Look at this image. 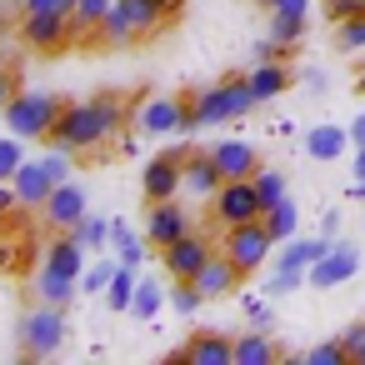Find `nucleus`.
Segmentation results:
<instances>
[{
  "instance_id": "f257e3e1",
  "label": "nucleus",
  "mask_w": 365,
  "mask_h": 365,
  "mask_svg": "<svg viewBox=\"0 0 365 365\" xmlns=\"http://www.w3.org/2000/svg\"><path fill=\"white\" fill-rule=\"evenodd\" d=\"M125 125V106L115 96H91L81 106H66L51 140L46 145H61V150H101L115 130Z\"/></svg>"
},
{
  "instance_id": "f03ea898",
  "label": "nucleus",
  "mask_w": 365,
  "mask_h": 365,
  "mask_svg": "<svg viewBox=\"0 0 365 365\" xmlns=\"http://www.w3.org/2000/svg\"><path fill=\"white\" fill-rule=\"evenodd\" d=\"M170 16H165V0H115V6L106 11V21H101V41H110V46H130V41H140V36H155L160 26H165Z\"/></svg>"
},
{
  "instance_id": "7ed1b4c3",
  "label": "nucleus",
  "mask_w": 365,
  "mask_h": 365,
  "mask_svg": "<svg viewBox=\"0 0 365 365\" xmlns=\"http://www.w3.org/2000/svg\"><path fill=\"white\" fill-rule=\"evenodd\" d=\"M61 110H66V106H61L56 96H46V91H16L11 106L0 110V120H6V130L21 135V140H51Z\"/></svg>"
},
{
  "instance_id": "20e7f679",
  "label": "nucleus",
  "mask_w": 365,
  "mask_h": 365,
  "mask_svg": "<svg viewBox=\"0 0 365 365\" xmlns=\"http://www.w3.org/2000/svg\"><path fill=\"white\" fill-rule=\"evenodd\" d=\"M250 106H260L255 101V91H250V81H220V86H205L195 101H190V120H195V130L200 125H230V120H240Z\"/></svg>"
},
{
  "instance_id": "39448f33",
  "label": "nucleus",
  "mask_w": 365,
  "mask_h": 365,
  "mask_svg": "<svg viewBox=\"0 0 365 365\" xmlns=\"http://www.w3.org/2000/svg\"><path fill=\"white\" fill-rule=\"evenodd\" d=\"M61 310H66V305L41 300L36 310H26V315H21L16 335H21V350H26L31 360H46V355H56V350L66 345V315H61Z\"/></svg>"
},
{
  "instance_id": "423d86ee",
  "label": "nucleus",
  "mask_w": 365,
  "mask_h": 365,
  "mask_svg": "<svg viewBox=\"0 0 365 365\" xmlns=\"http://www.w3.org/2000/svg\"><path fill=\"white\" fill-rule=\"evenodd\" d=\"M270 245H280L275 235H270V225H265V215L260 220H240V225H225V255L240 265V275H250V270H260L265 265V255H270Z\"/></svg>"
},
{
  "instance_id": "0eeeda50",
  "label": "nucleus",
  "mask_w": 365,
  "mask_h": 365,
  "mask_svg": "<svg viewBox=\"0 0 365 365\" xmlns=\"http://www.w3.org/2000/svg\"><path fill=\"white\" fill-rule=\"evenodd\" d=\"M135 125H140V135H190V130H195L190 106L175 101V96H150V101H140Z\"/></svg>"
},
{
  "instance_id": "6e6552de",
  "label": "nucleus",
  "mask_w": 365,
  "mask_h": 365,
  "mask_svg": "<svg viewBox=\"0 0 365 365\" xmlns=\"http://www.w3.org/2000/svg\"><path fill=\"white\" fill-rule=\"evenodd\" d=\"M185 155H190V150H165V155L145 160V170H140V190H145L150 205L175 200V195L185 190Z\"/></svg>"
},
{
  "instance_id": "1a4fd4ad",
  "label": "nucleus",
  "mask_w": 365,
  "mask_h": 365,
  "mask_svg": "<svg viewBox=\"0 0 365 365\" xmlns=\"http://www.w3.org/2000/svg\"><path fill=\"white\" fill-rule=\"evenodd\" d=\"M210 210L220 225H240V220H260L265 205H260V190H255V175L250 180H225L215 195H210Z\"/></svg>"
},
{
  "instance_id": "9d476101",
  "label": "nucleus",
  "mask_w": 365,
  "mask_h": 365,
  "mask_svg": "<svg viewBox=\"0 0 365 365\" xmlns=\"http://www.w3.org/2000/svg\"><path fill=\"white\" fill-rule=\"evenodd\" d=\"M21 41L31 51H61L76 41V16H61V11H36L21 21Z\"/></svg>"
},
{
  "instance_id": "9b49d317",
  "label": "nucleus",
  "mask_w": 365,
  "mask_h": 365,
  "mask_svg": "<svg viewBox=\"0 0 365 365\" xmlns=\"http://www.w3.org/2000/svg\"><path fill=\"white\" fill-rule=\"evenodd\" d=\"M210 255H215V250H210V240L190 230V235H180L175 245H165V250H160V265H165V275H170V280H195V275L205 270V260H210Z\"/></svg>"
},
{
  "instance_id": "f8f14e48",
  "label": "nucleus",
  "mask_w": 365,
  "mask_h": 365,
  "mask_svg": "<svg viewBox=\"0 0 365 365\" xmlns=\"http://www.w3.org/2000/svg\"><path fill=\"white\" fill-rule=\"evenodd\" d=\"M355 270H360V250L350 240H330V250L310 265V285L315 290H335V285L355 280Z\"/></svg>"
},
{
  "instance_id": "ddd939ff",
  "label": "nucleus",
  "mask_w": 365,
  "mask_h": 365,
  "mask_svg": "<svg viewBox=\"0 0 365 365\" xmlns=\"http://www.w3.org/2000/svg\"><path fill=\"white\" fill-rule=\"evenodd\" d=\"M41 215H46L51 230H76V225L91 215V210H86V190L71 185V180H61V185L51 190V200L41 205Z\"/></svg>"
},
{
  "instance_id": "4468645a",
  "label": "nucleus",
  "mask_w": 365,
  "mask_h": 365,
  "mask_svg": "<svg viewBox=\"0 0 365 365\" xmlns=\"http://www.w3.org/2000/svg\"><path fill=\"white\" fill-rule=\"evenodd\" d=\"M180 235H190V215H185L175 200L150 205V215H145V240H150V250H165V245H175Z\"/></svg>"
},
{
  "instance_id": "2eb2a0df",
  "label": "nucleus",
  "mask_w": 365,
  "mask_h": 365,
  "mask_svg": "<svg viewBox=\"0 0 365 365\" xmlns=\"http://www.w3.org/2000/svg\"><path fill=\"white\" fill-rule=\"evenodd\" d=\"M170 360H195V365H235V340L220 330H195L185 340V350H175Z\"/></svg>"
},
{
  "instance_id": "dca6fc26",
  "label": "nucleus",
  "mask_w": 365,
  "mask_h": 365,
  "mask_svg": "<svg viewBox=\"0 0 365 365\" xmlns=\"http://www.w3.org/2000/svg\"><path fill=\"white\" fill-rule=\"evenodd\" d=\"M11 185H16L21 205H46L51 190H56V175L46 170V155H41V160H21V170L11 175Z\"/></svg>"
},
{
  "instance_id": "f3484780",
  "label": "nucleus",
  "mask_w": 365,
  "mask_h": 365,
  "mask_svg": "<svg viewBox=\"0 0 365 365\" xmlns=\"http://www.w3.org/2000/svg\"><path fill=\"white\" fill-rule=\"evenodd\" d=\"M46 265H51V270H61V275H71V280H81V275H86V265H91V250L81 245V235H76V230H61V240H51V245H46Z\"/></svg>"
},
{
  "instance_id": "a211bd4d",
  "label": "nucleus",
  "mask_w": 365,
  "mask_h": 365,
  "mask_svg": "<svg viewBox=\"0 0 365 365\" xmlns=\"http://www.w3.org/2000/svg\"><path fill=\"white\" fill-rule=\"evenodd\" d=\"M210 155H215V165H220L225 180H250V175L260 170V155H255L250 140H220Z\"/></svg>"
},
{
  "instance_id": "6ab92c4d",
  "label": "nucleus",
  "mask_w": 365,
  "mask_h": 365,
  "mask_svg": "<svg viewBox=\"0 0 365 365\" xmlns=\"http://www.w3.org/2000/svg\"><path fill=\"white\" fill-rule=\"evenodd\" d=\"M225 185V175H220V165H215V155L205 150H190L185 155V195H195V200H210L215 190Z\"/></svg>"
},
{
  "instance_id": "aec40b11",
  "label": "nucleus",
  "mask_w": 365,
  "mask_h": 365,
  "mask_svg": "<svg viewBox=\"0 0 365 365\" xmlns=\"http://www.w3.org/2000/svg\"><path fill=\"white\" fill-rule=\"evenodd\" d=\"M325 250H330V235H325V240H285V250H280V260H275V275H300V280H310V265H315Z\"/></svg>"
},
{
  "instance_id": "412c9836",
  "label": "nucleus",
  "mask_w": 365,
  "mask_h": 365,
  "mask_svg": "<svg viewBox=\"0 0 365 365\" xmlns=\"http://www.w3.org/2000/svg\"><path fill=\"white\" fill-rule=\"evenodd\" d=\"M235 280H240V265H235L225 250H215V255L205 260V270L195 275V285L205 290V300H215V295H230V290H235Z\"/></svg>"
},
{
  "instance_id": "4be33fe9",
  "label": "nucleus",
  "mask_w": 365,
  "mask_h": 365,
  "mask_svg": "<svg viewBox=\"0 0 365 365\" xmlns=\"http://www.w3.org/2000/svg\"><path fill=\"white\" fill-rule=\"evenodd\" d=\"M305 150H310V160H340V155L350 150V130H340V125H315V130L305 135Z\"/></svg>"
},
{
  "instance_id": "5701e85b",
  "label": "nucleus",
  "mask_w": 365,
  "mask_h": 365,
  "mask_svg": "<svg viewBox=\"0 0 365 365\" xmlns=\"http://www.w3.org/2000/svg\"><path fill=\"white\" fill-rule=\"evenodd\" d=\"M245 81H250V91H255V101H275V96H285V86H290V71H285L280 61H260Z\"/></svg>"
},
{
  "instance_id": "b1692460",
  "label": "nucleus",
  "mask_w": 365,
  "mask_h": 365,
  "mask_svg": "<svg viewBox=\"0 0 365 365\" xmlns=\"http://www.w3.org/2000/svg\"><path fill=\"white\" fill-rule=\"evenodd\" d=\"M110 245H115V260H125V265H135V270H140V260L150 255V240L135 235L125 220H110Z\"/></svg>"
},
{
  "instance_id": "393cba45",
  "label": "nucleus",
  "mask_w": 365,
  "mask_h": 365,
  "mask_svg": "<svg viewBox=\"0 0 365 365\" xmlns=\"http://www.w3.org/2000/svg\"><path fill=\"white\" fill-rule=\"evenodd\" d=\"M235 365H275V340H270V330L235 335Z\"/></svg>"
},
{
  "instance_id": "a878e982",
  "label": "nucleus",
  "mask_w": 365,
  "mask_h": 365,
  "mask_svg": "<svg viewBox=\"0 0 365 365\" xmlns=\"http://www.w3.org/2000/svg\"><path fill=\"white\" fill-rule=\"evenodd\" d=\"M76 290H81V280H71V275L41 265V275H36V295H41V300H51V305H71Z\"/></svg>"
},
{
  "instance_id": "bb28decb",
  "label": "nucleus",
  "mask_w": 365,
  "mask_h": 365,
  "mask_svg": "<svg viewBox=\"0 0 365 365\" xmlns=\"http://www.w3.org/2000/svg\"><path fill=\"white\" fill-rule=\"evenodd\" d=\"M135 285H140V275H135V265H115V280H110V290H106V305L115 310V315H130V305H135Z\"/></svg>"
},
{
  "instance_id": "cd10ccee",
  "label": "nucleus",
  "mask_w": 365,
  "mask_h": 365,
  "mask_svg": "<svg viewBox=\"0 0 365 365\" xmlns=\"http://www.w3.org/2000/svg\"><path fill=\"white\" fill-rule=\"evenodd\" d=\"M265 225H270V235L285 245L290 235H295V225H300V210H295V200L285 195V200H275L270 210H265Z\"/></svg>"
},
{
  "instance_id": "c85d7f7f",
  "label": "nucleus",
  "mask_w": 365,
  "mask_h": 365,
  "mask_svg": "<svg viewBox=\"0 0 365 365\" xmlns=\"http://www.w3.org/2000/svg\"><path fill=\"white\" fill-rule=\"evenodd\" d=\"M270 36H275L280 46H290V51H295V46L305 41V16H290V11H275V16H270Z\"/></svg>"
},
{
  "instance_id": "c756f323",
  "label": "nucleus",
  "mask_w": 365,
  "mask_h": 365,
  "mask_svg": "<svg viewBox=\"0 0 365 365\" xmlns=\"http://www.w3.org/2000/svg\"><path fill=\"white\" fill-rule=\"evenodd\" d=\"M115 265H120V260H91L86 275H81V295H106L110 280H115Z\"/></svg>"
},
{
  "instance_id": "7c9ffc66",
  "label": "nucleus",
  "mask_w": 365,
  "mask_h": 365,
  "mask_svg": "<svg viewBox=\"0 0 365 365\" xmlns=\"http://www.w3.org/2000/svg\"><path fill=\"white\" fill-rule=\"evenodd\" d=\"M165 300H170V295H165L155 280H140V285H135V305H130V315H135V320H155V310H160Z\"/></svg>"
},
{
  "instance_id": "2f4dec72",
  "label": "nucleus",
  "mask_w": 365,
  "mask_h": 365,
  "mask_svg": "<svg viewBox=\"0 0 365 365\" xmlns=\"http://www.w3.org/2000/svg\"><path fill=\"white\" fill-rule=\"evenodd\" d=\"M76 235H81V245H86L91 255H101V250L110 245V220H101V215H86V220L76 225Z\"/></svg>"
},
{
  "instance_id": "473e14b6",
  "label": "nucleus",
  "mask_w": 365,
  "mask_h": 365,
  "mask_svg": "<svg viewBox=\"0 0 365 365\" xmlns=\"http://www.w3.org/2000/svg\"><path fill=\"white\" fill-rule=\"evenodd\" d=\"M110 6H115V0H81V6H76V36H96Z\"/></svg>"
},
{
  "instance_id": "72a5a7b5",
  "label": "nucleus",
  "mask_w": 365,
  "mask_h": 365,
  "mask_svg": "<svg viewBox=\"0 0 365 365\" xmlns=\"http://www.w3.org/2000/svg\"><path fill=\"white\" fill-rule=\"evenodd\" d=\"M255 190H260V205L270 210L275 200H285V175H280L275 165H260V170H255Z\"/></svg>"
},
{
  "instance_id": "f704fd0d",
  "label": "nucleus",
  "mask_w": 365,
  "mask_h": 365,
  "mask_svg": "<svg viewBox=\"0 0 365 365\" xmlns=\"http://www.w3.org/2000/svg\"><path fill=\"white\" fill-rule=\"evenodd\" d=\"M170 305H175L180 315H195V310L205 305V290H200L195 280H175V285H170Z\"/></svg>"
},
{
  "instance_id": "c9c22d12",
  "label": "nucleus",
  "mask_w": 365,
  "mask_h": 365,
  "mask_svg": "<svg viewBox=\"0 0 365 365\" xmlns=\"http://www.w3.org/2000/svg\"><path fill=\"white\" fill-rule=\"evenodd\" d=\"M335 46H340V51H365V16L335 21Z\"/></svg>"
},
{
  "instance_id": "e433bc0d",
  "label": "nucleus",
  "mask_w": 365,
  "mask_h": 365,
  "mask_svg": "<svg viewBox=\"0 0 365 365\" xmlns=\"http://www.w3.org/2000/svg\"><path fill=\"white\" fill-rule=\"evenodd\" d=\"M21 160H26V150H21V135H0V180H11L16 170H21Z\"/></svg>"
},
{
  "instance_id": "4c0bfd02",
  "label": "nucleus",
  "mask_w": 365,
  "mask_h": 365,
  "mask_svg": "<svg viewBox=\"0 0 365 365\" xmlns=\"http://www.w3.org/2000/svg\"><path fill=\"white\" fill-rule=\"evenodd\" d=\"M350 360V345L345 340H320L310 355H305V365H345Z\"/></svg>"
},
{
  "instance_id": "58836bf2",
  "label": "nucleus",
  "mask_w": 365,
  "mask_h": 365,
  "mask_svg": "<svg viewBox=\"0 0 365 365\" xmlns=\"http://www.w3.org/2000/svg\"><path fill=\"white\" fill-rule=\"evenodd\" d=\"M265 300H270V295H265ZM265 300H260V295H245V300H240V305H245V315H250V330H270V325H275V315H270V305H265Z\"/></svg>"
},
{
  "instance_id": "ea45409f",
  "label": "nucleus",
  "mask_w": 365,
  "mask_h": 365,
  "mask_svg": "<svg viewBox=\"0 0 365 365\" xmlns=\"http://www.w3.org/2000/svg\"><path fill=\"white\" fill-rule=\"evenodd\" d=\"M71 155H76V150H61V145H51V155H46V170L56 175V185H61V180H71Z\"/></svg>"
},
{
  "instance_id": "a19ab883",
  "label": "nucleus",
  "mask_w": 365,
  "mask_h": 365,
  "mask_svg": "<svg viewBox=\"0 0 365 365\" xmlns=\"http://www.w3.org/2000/svg\"><path fill=\"white\" fill-rule=\"evenodd\" d=\"M76 6H81V0H21V11H26V16H36V11H61V16H76Z\"/></svg>"
},
{
  "instance_id": "79ce46f5",
  "label": "nucleus",
  "mask_w": 365,
  "mask_h": 365,
  "mask_svg": "<svg viewBox=\"0 0 365 365\" xmlns=\"http://www.w3.org/2000/svg\"><path fill=\"white\" fill-rule=\"evenodd\" d=\"M325 16H330V21H350V16H365V0H325Z\"/></svg>"
},
{
  "instance_id": "37998d69",
  "label": "nucleus",
  "mask_w": 365,
  "mask_h": 365,
  "mask_svg": "<svg viewBox=\"0 0 365 365\" xmlns=\"http://www.w3.org/2000/svg\"><path fill=\"white\" fill-rule=\"evenodd\" d=\"M345 345H350V360H355V350L365 345V320H355V325H345V335H340Z\"/></svg>"
},
{
  "instance_id": "c03bdc74",
  "label": "nucleus",
  "mask_w": 365,
  "mask_h": 365,
  "mask_svg": "<svg viewBox=\"0 0 365 365\" xmlns=\"http://www.w3.org/2000/svg\"><path fill=\"white\" fill-rule=\"evenodd\" d=\"M16 205H21V195H16V185H11V180H0V215H11Z\"/></svg>"
},
{
  "instance_id": "a18cd8bd",
  "label": "nucleus",
  "mask_w": 365,
  "mask_h": 365,
  "mask_svg": "<svg viewBox=\"0 0 365 365\" xmlns=\"http://www.w3.org/2000/svg\"><path fill=\"white\" fill-rule=\"evenodd\" d=\"M270 11H290V16H310V0H270Z\"/></svg>"
},
{
  "instance_id": "49530a36",
  "label": "nucleus",
  "mask_w": 365,
  "mask_h": 365,
  "mask_svg": "<svg viewBox=\"0 0 365 365\" xmlns=\"http://www.w3.org/2000/svg\"><path fill=\"white\" fill-rule=\"evenodd\" d=\"M11 96H16V86H11V76H6V71H0V110L11 106Z\"/></svg>"
},
{
  "instance_id": "de8ad7c7",
  "label": "nucleus",
  "mask_w": 365,
  "mask_h": 365,
  "mask_svg": "<svg viewBox=\"0 0 365 365\" xmlns=\"http://www.w3.org/2000/svg\"><path fill=\"white\" fill-rule=\"evenodd\" d=\"M350 145H365V115H355V125H350Z\"/></svg>"
},
{
  "instance_id": "09e8293b",
  "label": "nucleus",
  "mask_w": 365,
  "mask_h": 365,
  "mask_svg": "<svg viewBox=\"0 0 365 365\" xmlns=\"http://www.w3.org/2000/svg\"><path fill=\"white\" fill-rule=\"evenodd\" d=\"M355 180H365V145H355Z\"/></svg>"
},
{
  "instance_id": "8fccbe9b",
  "label": "nucleus",
  "mask_w": 365,
  "mask_h": 365,
  "mask_svg": "<svg viewBox=\"0 0 365 365\" xmlns=\"http://www.w3.org/2000/svg\"><path fill=\"white\" fill-rule=\"evenodd\" d=\"M355 360H360V365H365V345H360V350H355Z\"/></svg>"
},
{
  "instance_id": "3c124183",
  "label": "nucleus",
  "mask_w": 365,
  "mask_h": 365,
  "mask_svg": "<svg viewBox=\"0 0 365 365\" xmlns=\"http://www.w3.org/2000/svg\"><path fill=\"white\" fill-rule=\"evenodd\" d=\"M355 91H360V96H365V76H360V81H355Z\"/></svg>"
},
{
  "instance_id": "603ef678",
  "label": "nucleus",
  "mask_w": 365,
  "mask_h": 365,
  "mask_svg": "<svg viewBox=\"0 0 365 365\" xmlns=\"http://www.w3.org/2000/svg\"><path fill=\"white\" fill-rule=\"evenodd\" d=\"M0 71H6V51H0Z\"/></svg>"
},
{
  "instance_id": "864d4df0",
  "label": "nucleus",
  "mask_w": 365,
  "mask_h": 365,
  "mask_svg": "<svg viewBox=\"0 0 365 365\" xmlns=\"http://www.w3.org/2000/svg\"><path fill=\"white\" fill-rule=\"evenodd\" d=\"M0 31H6V21H0Z\"/></svg>"
},
{
  "instance_id": "5fc2aeb1",
  "label": "nucleus",
  "mask_w": 365,
  "mask_h": 365,
  "mask_svg": "<svg viewBox=\"0 0 365 365\" xmlns=\"http://www.w3.org/2000/svg\"><path fill=\"white\" fill-rule=\"evenodd\" d=\"M260 6H270V0H260Z\"/></svg>"
}]
</instances>
